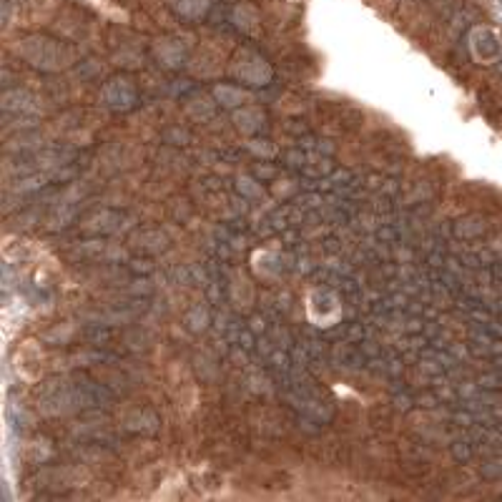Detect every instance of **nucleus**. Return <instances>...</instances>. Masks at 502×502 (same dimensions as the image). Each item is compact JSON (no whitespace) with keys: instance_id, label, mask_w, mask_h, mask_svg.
Instances as JSON below:
<instances>
[]
</instances>
